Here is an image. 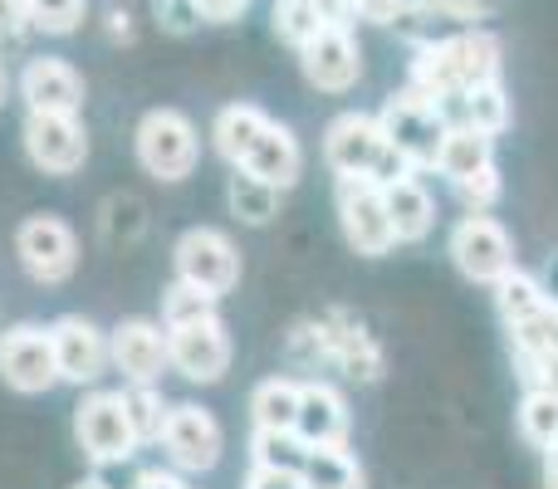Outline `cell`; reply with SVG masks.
<instances>
[{"mask_svg": "<svg viewBox=\"0 0 558 489\" xmlns=\"http://www.w3.org/2000/svg\"><path fill=\"white\" fill-rule=\"evenodd\" d=\"M108 353H113V367L123 372L128 387H157L162 372L172 367L167 323H153V318H123L108 333Z\"/></svg>", "mask_w": 558, "mask_h": 489, "instance_id": "cell-14", "label": "cell"}, {"mask_svg": "<svg viewBox=\"0 0 558 489\" xmlns=\"http://www.w3.org/2000/svg\"><path fill=\"white\" fill-rule=\"evenodd\" d=\"M314 5H318V20H324V25H343L348 29V20H357L353 0H314Z\"/></svg>", "mask_w": 558, "mask_h": 489, "instance_id": "cell-41", "label": "cell"}, {"mask_svg": "<svg viewBox=\"0 0 558 489\" xmlns=\"http://www.w3.org/2000/svg\"><path fill=\"white\" fill-rule=\"evenodd\" d=\"M299 416V382L294 377H265L251 392V421L255 431H294Z\"/></svg>", "mask_w": 558, "mask_h": 489, "instance_id": "cell-24", "label": "cell"}, {"mask_svg": "<svg viewBox=\"0 0 558 489\" xmlns=\"http://www.w3.org/2000/svg\"><path fill=\"white\" fill-rule=\"evenodd\" d=\"M265 127V113L255 103H231V108H221L216 113V123H211V137H216V152L226 157V162H241V152L251 147V137Z\"/></svg>", "mask_w": 558, "mask_h": 489, "instance_id": "cell-28", "label": "cell"}, {"mask_svg": "<svg viewBox=\"0 0 558 489\" xmlns=\"http://www.w3.org/2000/svg\"><path fill=\"white\" fill-rule=\"evenodd\" d=\"M157 15L167 20V29H177V35H186V29L196 25V0H157Z\"/></svg>", "mask_w": 558, "mask_h": 489, "instance_id": "cell-38", "label": "cell"}, {"mask_svg": "<svg viewBox=\"0 0 558 489\" xmlns=\"http://www.w3.org/2000/svg\"><path fill=\"white\" fill-rule=\"evenodd\" d=\"M451 259L471 284H500L505 274L514 269V241L495 216L485 211H465L451 231Z\"/></svg>", "mask_w": 558, "mask_h": 489, "instance_id": "cell-8", "label": "cell"}, {"mask_svg": "<svg viewBox=\"0 0 558 489\" xmlns=\"http://www.w3.org/2000/svg\"><path fill=\"white\" fill-rule=\"evenodd\" d=\"M304 489H367V475L348 445H308L304 455Z\"/></svg>", "mask_w": 558, "mask_h": 489, "instance_id": "cell-23", "label": "cell"}, {"mask_svg": "<svg viewBox=\"0 0 558 489\" xmlns=\"http://www.w3.org/2000/svg\"><path fill=\"white\" fill-rule=\"evenodd\" d=\"M245 5L251 0H196V15L211 20V25H231V20L245 15Z\"/></svg>", "mask_w": 558, "mask_h": 489, "instance_id": "cell-39", "label": "cell"}, {"mask_svg": "<svg viewBox=\"0 0 558 489\" xmlns=\"http://www.w3.org/2000/svg\"><path fill=\"white\" fill-rule=\"evenodd\" d=\"M123 402H128V421H133V431H137V445L162 441V421H167L162 392H157V387H128Z\"/></svg>", "mask_w": 558, "mask_h": 489, "instance_id": "cell-30", "label": "cell"}, {"mask_svg": "<svg viewBox=\"0 0 558 489\" xmlns=\"http://www.w3.org/2000/svg\"><path fill=\"white\" fill-rule=\"evenodd\" d=\"M167 451V461L177 465V470H216L221 465V451H226V436H221V421H216L206 406L196 402H177L167 406V421H162V441H157Z\"/></svg>", "mask_w": 558, "mask_h": 489, "instance_id": "cell-11", "label": "cell"}, {"mask_svg": "<svg viewBox=\"0 0 558 489\" xmlns=\"http://www.w3.org/2000/svg\"><path fill=\"white\" fill-rule=\"evenodd\" d=\"M177 259V279H186V284L206 289V294H231L235 284H241V249L226 231H216V225H192V231L177 241L172 249Z\"/></svg>", "mask_w": 558, "mask_h": 489, "instance_id": "cell-9", "label": "cell"}, {"mask_svg": "<svg viewBox=\"0 0 558 489\" xmlns=\"http://www.w3.org/2000/svg\"><path fill=\"white\" fill-rule=\"evenodd\" d=\"M167 353H172V372H182L186 382L211 387L231 372V333H226L221 314L167 323Z\"/></svg>", "mask_w": 558, "mask_h": 489, "instance_id": "cell-7", "label": "cell"}, {"mask_svg": "<svg viewBox=\"0 0 558 489\" xmlns=\"http://www.w3.org/2000/svg\"><path fill=\"white\" fill-rule=\"evenodd\" d=\"M490 162H495V137L490 133H481V127H465V123L446 127L441 152H436V172H441L451 186L465 182V176H475L481 167H490Z\"/></svg>", "mask_w": 558, "mask_h": 489, "instance_id": "cell-22", "label": "cell"}, {"mask_svg": "<svg viewBox=\"0 0 558 489\" xmlns=\"http://www.w3.org/2000/svg\"><path fill=\"white\" fill-rule=\"evenodd\" d=\"M29 15H25V0H0V45L15 35H25Z\"/></svg>", "mask_w": 558, "mask_h": 489, "instance_id": "cell-40", "label": "cell"}, {"mask_svg": "<svg viewBox=\"0 0 558 489\" xmlns=\"http://www.w3.org/2000/svg\"><path fill=\"white\" fill-rule=\"evenodd\" d=\"M490 5L485 0H407V10L397 15V35L407 45H436V39L465 35V29H481Z\"/></svg>", "mask_w": 558, "mask_h": 489, "instance_id": "cell-17", "label": "cell"}, {"mask_svg": "<svg viewBox=\"0 0 558 489\" xmlns=\"http://www.w3.org/2000/svg\"><path fill=\"white\" fill-rule=\"evenodd\" d=\"M308 445L294 431H255L251 436V465H275V470H304Z\"/></svg>", "mask_w": 558, "mask_h": 489, "instance_id": "cell-31", "label": "cell"}, {"mask_svg": "<svg viewBox=\"0 0 558 489\" xmlns=\"http://www.w3.org/2000/svg\"><path fill=\"white\" fill-rule=\"evenodd\" d=\"M353 416L338 387L328 382H299V416H294V436L304 445H348Z\"/></svg>", "mask_w": 558, "mask_h": 489, "instance_id": "cell-20", "label": "cell"}, {"mask_svg": "<svg viewBox=\"0 0 558 489\" xmlns=\"http://www.w3.org/2000/svg\"><path fill=\"white\" fill-rule=\"evenodd\" d=\"M510 343H514L520 363H549V357H558V298H549V304H544L539 314H530L524 323H514Z\"/></svg>", "mask_w": 558, "mask_h": 489, "instance_id": "cell-27", "label": "cell"}, {"mask_svg": "<svg viewBox=\"0 0 558 489\" xmlns=\"http://www.w3.org/2000/svg\"><path fill=\"white\" fill-rule=\"evenodd\" d=\"M407 10V0H353V15L367 25H397V15Z\"/></svg>", "mask_w": 558, "mask_h": 489, "instance_id": "cell-37", "label": "cell"}, {"mask_svg": "<svg viewBox=\"0 0 558 489\" xmlns=\"http://www.w3.org/2000/svg\"><path fill=\"white\" fill-rule=\"evenodd\" d=\"M202 314H216V294H206V289L177 279L162 294V323H186V318H202Z\"/></svg>", "mask_w": 558, "mask_h": 489, "instance_id": "cell-34", "label": "cell"}, {"mask_svg": "<svg viewBox=\"0 0 558 489\" xmlns=\"http://www.w3.org/2000/svg\"><path fill=\"white\" fill-rule=\"evenodd\" d=\"M49 338H54V363H59V382L74 387H94L98 377L113 367V353H108V333L98 323H88L84 314H64L49 323Z\"/></svg>", "mask_w": 558, "mask_h": 489, "instance_id": "cell-15", "label": "cell"}, {"mask_svg": "<svg viewBox=\"0 0 558 489\" xmlns=\"http://www.w3.org/2000/svg\"><path fill=\"white\" fill-rule=\"evenodd\" d=\"M0 382L20 396H39L59 387V363H54V338L39 323H15L0 333Z\"/></svg>", "mask_w": 558, "mask_h": 489, "instance_id": "cell-10", "label": "cell"}, {"mask_svg": "<svg viewBox=\"0 0 558 489\" xmlns=\"http://www.w3.org/2000/svg\"><path fill=\"white\" fill-rule=\"evenodd\" d=\"M20 98L29 113H84V74L69 59H29L20 74Z\"/></svg>", "mask_w": 558, "mask_h": 489, "instance_id": "cell-18", "label": "cell"}, {"mask_svg": "<svg viewBox=\"0 0 558 489\" xmlns=\"http://www.w3.org/2000/svg\"><path fill=\"white\" fill-rule=\"evenodd\" d=\"M25 15L45 35H69L84 20V0H25Z\"/></svg>", "mask_w": 558, "mask_h": 489, "instance_id": "cell-33", "label": "cell"}, {"mask_svg": "<svg viewBox=\"0 0 558 489\" xmlns=\"http://www.w3.org/2000/svg\"><path fill=\"white\" fill-rule=\"evenodd\" d=\"M133 147H137V162H143L147 176L157 182H186L202 162V137H196L192 118L177 113V108H153L143 113L133 133Z\"/></svg>", "mask_w": 558, "mask_h": 489, "instance_id": "cell-3", "label": "cell"}, {"mask_svg": "<svg viewBox=\"0 0 558 489\" xmlns=\"http://www.w3.org/2000/svg\"><path fill=\"white\" fill-rule=\"evenodd\" d=\"M74 489H108V485H104V480H78Z\"/></svg>", "mask_w": 558, "mask_h": 489, "instance_id": "cell-44", "label": "cell"}, {"mask_svg": "<svg viewBox=\"0 0 558 489\" xmlns=\"http://www.w3.org/2000/svg\"><path fill=\"white\" fill-rule=\"evenodd\" d=\"M505 182H500V167H481L475 176H465V182H456V196L465 201V211H490L495 201H500Z\"/></svg>", "mask_w": 558, "mask_h": 489, "instance_id": "cell-35", "label": "cell"}, {"mask_svg": "<svg viewBox=\"0 0 558 489\" xmlns=\"http://www.w3.org/2000/svg\"><path fill=\"white\" fill-rule=\"evenodd\" d=\"M25 152L45 176H74L88 162V133L78 113H29L25 118Z\"/></svg>", "mask_w": 558, "mask_h": 489, "instance_id": "cell-13", "label": "cell"}, {"mask_svg": "<svg viewBox=\"0 0 558 489\" xmlns=\"http://www.w3.org/2000/svg\"><path fill=\"white\" fill-rule=\"evenodd\" d=\"M383 127L392 137V147L416 167V172H436V152H441V137H446V118L436 108V98L416 94V88H402V94L387 98L383 113Z\"/></svg>", "mask_w": 558, "mask_h": 489, "instance_id": "cell-5", "label": "cell"}, {"mask_svg": "<svg viewBox=\"0 0 558 489\" xmlns=\"http://www.w3.org/2000/svg\"><path fill=\"white\" fill-rule=\"evenodd\" d=\"M324 162L333 167V176H373L377 186H392L416 172L392 147L383 118L373 113H338L324 127Z\"/></svg>", "mask_w": 558, "mask_h": 489, "instance_id": "cell-2", "label": "cell"}, {"mask_svg": "<svg viewBox=\"0 0 558 489\" xmlns=\"http://www.w3.org/2000/svg\"><path fill=\"white\" fill-rule=\"evenodd\" d=\"M74 441L94 465L133 461L137 431H133V421H128L123 392H88L74 412Z\"/></svg>", "mask_w": 558, "mask_h": 489, "instance_id": "cell-6", "label": "cell"}, {"mask_svg": "<svg viewBox=\"0 0 558 489\" xmlns=\"http://www.w3.org/2000/svg\"><path fill=\"white\" fill-rule=\"evenodd\" d=\"M279 196H284L279 186L260 182V176H251V172H235L231 186H226L231 216H235V221H245V225H270L279 216Z\"/></svg>", "mask_w": 558, "mask_h": 489, "instance_id": "cell-25", "label": "cell"}, {"mask_svg": "<svg viewBox=\"0 0 558 489\" xmlns=\"http://www.w3.org/2000/svg\"><path fill=\"white\" fill-rule=\"evenodd\" d=\"M0 103H5V69H0Z\"/></svg>", "mask_w": 558, "mask_h": 489, "instance_id": "cell-45", "label": "cell"}, {"mask_svg": "<svg viewBox=\"0 0 558 489\" xmlns=\"http://www.w3.org/2000/svg\"><path fill=\"white\" fill-rule=\"evenodd\" d=\"M15 255L35 284H64L78 269V235L59 216H29L15 231Z\"/></svg>", "mask_w": 558, "mask_h": 489, "instance_id": "cell-12", "label": "cell"}, {"mask_svg": "<svg viewBox=\"0 0 558 489\" xmlns=\"http://www.w3.org/2000/svg\"><path fill=\"white\" fill-rule=\"evenodd\" d=\"M324 29V20H318V5L314 0H275V35L284 39V45H308V39Z\"/></svg>", "mask_w": 558, "mask_h": 489, "instance_id": "cell-32", "label": "cell"}, {"mask_svg": "<svg viewBox=\"0 0 558 489\" xmlns=\"http://www.w3.org/2000/svg\"><path fill=\"white\" fill-rule=\"evenodd\" d=\"M549 298H554L549 289H544L534 274H524L520 265H514L510 274L495 284V308H500V323H505V328H514V323H524L530 314H539Z\"/></svg>", "mask_w": 558, "mask_h": 489, "instance_id": "cell-26", "label": "cell"}, {"mask_svg": "<svg viewBox=\"0 0 558 489\" xmlns=\"http://www.w3.org/2000/svg\"><path fill=\"white\" fill-rule=\"evenodd\" d=\"M520 436L534 451H554L558 445V392L554 387H530L520 402Z\"/></svg>", "mask_w": 558, "mask_h": 489, "instance_id": "cell-29", "label": "cell"}, {"mask_svg": "<svg viewBox=\"0 0 558 489\" xmlns=\"http://www.w3.org/2000/svg\"><path fill=\"white\" fill-rule=\"evenodd\" d=\"M235 172H251V176H260V182L279 186V192H289V186L299 182V172H304V147H299V137L289 133L284 123L265 118V127L251 137V147L241 152Z\"/></svg>", "mask_w": 558, "mask_h": 489, "instance_id": "cell-19", "label": "cell"}, {"mask_svg": "<svg viewBox=\"0 0 558 489\" xmlns=\"http://www.w3.org/2000/svg\"><path fill=\"white\" fill-rule=\"evenodd\" d=\"M133 489H186V485H182V475H172V470H143L133 480Z\"/></svg>", "mask_w": 558, "mask_h": 489, "instance_id": "cell-42", "label": "cell"}, {"mask_svg": "<svg viewBox=\"0 0 558 489\" xmlns=\"http://www.w3.org/2000/svg\"><path fill=\"white\" fill-rule=\"evenodd\" d=\"M299 64L318 94H348L363 78V49L343 25H324L308 45H299Z\"/></svg>", "mask_w": 558, "mask_h": 489, "instance_id": "cell-16", "label": "cell"}, {"mask_svg": "<svg viewBox=\"0 0 558 489\" xmlns=\"http://www.w3.org/2000/svg\"><path fill=\"white\" fill-rule=\"evenodd\" d=\"M383 196H387V216H392L397 245H422L436 225V201H432V192L416 182V172L383 186Z\"/></svg>", "mask_w": 558, "mask_h": 489, "instance_id": "cell-21", "label": "cell"}, {"mask_svg": "<svg viewBox=\"0 0 558 489\" xmlns=\"http://www.w3.org/2000/svg\"><path fill=\"white\" fill-rule=\"evenodd\" d=\"M333 206H338V225H343V241L357 255L377 259L397 249L392 216H387V196L373 176H338L333 186Z\"/></svg>", "mask_w": 558, "mask_h": 489, "instance_id": "cell-4", "label": "cell"}, {"mask_svg": "<svg viewBox=\"0 0 558 489\" xmlns=\"http://www.w3.org/2000/svg\"><path fill=\"white\" fill-rule=\"evenodd\" d=\"M490 78H500V39L485 25L436 39V45H416L412 69H407V88H416L426 98L465 94V88L490 84Z\"/></svg>", "mask_w": 558, "mask_h": 489, "instance_id": "cell-1", "label": "cell"}, {"mask_svg": "<svg viewBox=\"0 0 558 489\" xmlns=\"http://www.w3.org/2000/svg\"><path fill=\"white\" fill-rule=\"evenodd\" d=\"M544 489H558V445L544 451Z\"/></svg>", "mask_w": 558, "mask_h": 489, "instance_id": "cell-43", "label": "cell"}, {"mask_svg": "<svg viewBox=\"0 0 558 489\" xmlns=\"http://www.w3.org/2000/svg\"><path fill=\"white\" fill-rule=\"evenodd\" d=\"M245 489H304V475L299 470H275V465H251Z\"/></svg>", "mask_w": 558, "mask_h": 489, "instance_id": "cell-36", "label": "cell"}]
</instances>
